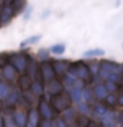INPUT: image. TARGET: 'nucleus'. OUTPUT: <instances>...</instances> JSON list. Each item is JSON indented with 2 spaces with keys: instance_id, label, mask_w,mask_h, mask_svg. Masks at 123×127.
<instances>
[{
  "instance_id": "ddd939ff",
  "label": "nucleus",
  "mask_w": 123,
  "mask_h": 127,
  "mask_svg": "<svg viewBox=\"0 0 123 127\" xmlns=\"http://www.w3.org/2000/svg\"><path fill=\"white\" fill-rule=\"evenodd\" d=\"M52 85H53V86H52L50 87V93H60V91H61L62 90V86H61V83H60V82H54V83H52Z\"/></svg>"
},
{
  "instance_id": "7ed1b4c3",
  "label": "nucleus",
  "mask_w": 123,
  "mask_h": 127,
  "mask_svg": "<svg viewBox=\"0 0 123 127\" xmlns=\"http://www.w3.org/2000/svg\"><path fill=\"white\" fill-rule=\"evenodd\" d=\"M53 105L57 110L62 111L70 106V97L67 94H61L53 98Z\"/></svg>"
},
{
  "instance_id": "39448f33",
  "label": "nucleus",
  "mask_w": 123,
  "mask_h": 127,
  "mask_svg": "<svg viewBox=\"0 0 123 127\" xmlns=\"http://www.w3.org/2000/svg\"><path fill=\"white\" fill-rule=\"evenodd\" d=\"M115 115L117 114H115L114 111H107V113L101 118L102 125L105 126V125H110V123H115V121H117V117H115Z\"/></svg>"
},
{
  "instance_id": "0eeeda50",
  "label": "nucleus",
  "mask_w": 123,
  "mask_h": 127,
  "mask_svg": "<svg viewBox=\"0 0 123 127\" xmlns=\"http://www.w3.org/2000/svg\"><path fill=\"white\" fill-rule=\"evenodd\" d=\"M105 101L107 103V106H111V107H114V106L118 105V97L114 93H109V94H107L106 98H105Z\"/></svg>"
},
{
  "instance_id": "dca6fc26",
  "label": "nucleus",
  "mask_w": 123,
  "mask_h": 127,
  "mask_svg": "<svg viewBox=\"0 0 123 127\" xmlns=\"http://www.w3.org/2000/svg\"><path fill=\"white\" fill-rule=\"evenodd\" d=\"M82 98H85L86 101H90L91 99V93L89 90H83V93H82Z\"/></svg>"
},
{
  "instance_id": "4be33fe9",
  "label": "nucleus",
  "mask_w": 123,
  "mask_h": 127,
  "mask_svg": "<svg viewBox=\"0 0 123 127\" xmlns=\"http://www.w3.org/2000/svg\"><path fill=\"white\" fill-rule=\"evenodd\" d=\"M42 127H50V123H48V122H44V123H42Z\"/></svg>"
},
{
  "instance_id": "6ab92c4d",
  "label": "nucleus",
  "mask_w": 123,
  "mask_h": 127,
  "mask_svg": "<svg viewBox=\"0 0 123 127\" xmlns=\"http://www.w3.org/2000/svg\"><path fill=\"white\" fill-rule=\"evenodd\" d=\"M118 117H117V121L119 122V125H121V127H123V113H119L117 114Z\"/></svg>"
},
{
  "instance_id": "5701e85b",
  "label": "nucleus",
  "mask_w": 123,
  "mask_h": 127,
  "mask_svg": "<svg viewBox=\"0 0 123 127\" xmlns=\"http://www.w3.org/2000/svg\"><path fill=\"white\" fill-rule=\"evenodd\" d=\"M0 127H3V121H1V118H0Z\"/></svg>"
},
{
  "instance_id": "423d86ee",
  "label": "nucleus",
  "mask_w": 123,
  "mask_h": 127,
  "mask_svg": "<svg viewBox=\"0 0 123 127\" xmlns=\"http://www.w3.org/2000/svg\"><path fill=\"white\" fill-rule=\"evenodd\" d=\"M105 54V50L103 49H99V48H97V49H90V50H86L85 53H83V57L86 58H91V57H101V56Z\"/></svg>"
},
{
  "instance_id": "a211bd4d",
  "label": "nucleus",
  "mask_w": 123,
  "mask_h": 127,
  "mask_svg": "<svg viewBox=\"0 0 123 127\" xmlns=\"http://www.w3.org/2000/svg\"><path fill=\"white\" fill-rule=\"evenodd\" d=\"M87 127H102V125H101V123H98V122H95V121H89Z\"/></svg>"
},
{
  "instance_id": "1a4fd4ad",
  "label": "nucleus",
  "mask_w": 123,
  "mask_h": 127,
  "mask_svg": "<svg viewBox=\"0 0 123 127\" xmlns=\"http://www.w3.org/2000/svg\"><path fill=\"white\" fill-rule=\"evenodd\" d=\"M71 99L75 102H81V99H82V93H81V90L79 89H74V90H71Z\"/></svg>"
},
{
  "instance_id": "f257e3e1",
  "label": "nucleus",
  "mask_w": 123,
  "mask_h": 127,
  "mask_svg": "<svg viewBox=\"0 0 123 127\" xmlns=\"http://www.w3.org/2000/svg\"><path fill=\"white\" fill-rule=\"evenodd\" d=\"M73 75H78L82 81H86V82H90L91 81L90 69H89V66L85 65L83 62H78V65L75 66V70H74Z\"/></svg>"
},
{
  "instance_id": "aec40b11",
  "label": "nucleus",
  "mask_w": 123,
  "mask_h": 127,
  "mask_svg": "<svg viewBox=\"0 0 123 127\" xmlns=\"http://www.w3.org/2000/svg\"><path fill=\"white\" fill-rule=\"evenodd\" d=\"M118 105L123 107V93L121 95H118Z\"/></svg>"
},
{
  "instance_id": "9b49d317",
  "label": "nucleus",
  "mask_w": 123,
  "mask_h": 127,
  "mask_svg": "<svg viewBox=\"0 0 123 127\" xmlns=\"http://www.w3.org/2000/svg\"><path fill=\"white\" fill-rule=\"evenodd\" d=\"M78 110L81 111L83 115H87L90 113V107H89V105H86V103H79V105H78Z\"/></svg>"
},
{
  "instance_id": "412c9836",
  "label": "nucleus",
  "mask_w": 123,
  "mask_h": 127,
  "mask_svg": "<svg viewBox=\"0 0 123 127\" xmlns=\"http://www.w3.org/2000/svg\"><path fill=\"white\" fill-rule=\"evenodd\" d=\"M103 127H117V125L115 123H110V125H105Z\"/></svg>"
},
{
  "instance_id": "b1692460",
  "label": "nucleus",
  "mask_w": 123,
  "mask_h": 127,
  "mask_svg": "<svg viewBox=\"0 0 123 127\" xmlns=\"http://www.w3.org/2000/svg\"><path fill=\"white\" fill-rule=\"evenodd\" d=\"M122 46H123V45H122Z\"/></svg>"
},
{
  "instance_id": "2eb2a0df",
  "label": "nucleus",
  "mask_w": 123,
  "mask_h": 127,
  "mask_svg": "<svg viewBox=\"0 0 123 127\" xmlns=\"http://www.w3.org/2000/svg\"><path fill=\"white\" fill-rule=\"evenodd\" d=\"M77 125H78L79 127H87V125H89V119H87L85 115H83V117L78 118V123H77Z\"/></svg>"
},
{
  "instance_id": "f03ea898",
  "label": "nucleus",
  "mask_w": 123,
  "mask_h": 127,
  "mask_svg": "<svg viewBox=\"0 0 123 127\" xmlns=\"http://www.w3.org/2000/svg\"><path fill=\"white\" fill-rule=\"evenodd\" d=\"M102 69L107 70L109 73H117V74H123V65L118 62H113V61H109V60H105V61L99 62Z\"/></svg>"
},
{
  "instance_id": "9d476101",
  "label": "nucleus",
  "mask_w": 123,
  "mask_h": 127,
  "mask_svg": "<svg viewBox=\"0 0 123 127\" xmlns=\"http://www.w3.org/2000/svg\"><path fill=\"white\" fill-rule=\"evenodd\" d=\"M105 86H106V89H107V91H109V93H115V91L118 90V83L111 82V81H106Z\"/></svg>"
},
{
  "instance_id": "6e6552de",
  "label": "nucleus",
  "mask_w": 123,
  "mask_h": 127,
  "mask_svg": "<svg viewBox=\"0 0 123 127\" xmlns=\"http://www.w3.org/2000/svg\"><path fill=\"white\" fill-rule=\"evenodd\" d=\"M93 111H94V114L97 115V117L102 118L103 115H105L109 110H107V107H106V106H103V105H101V103H98V105H95V106H94V110H93Z\"/></svg>"
},
{
  "instance_id": "4468645a",
  "label": "nucleus",
  "mask_w": 123,
  "mask_h": 127,
  "mask_svg": "<svg viewBox=\"0 0 123 127\" xmlns=\"http://www.w3.org/2000/svg\"><path fill=\"white\" fill-rule=\"evenodd\" d=\"M99 67H101V65H99V62H93V65H90L89 69L91 70V74L97 75L98 71H99Z\"/></svg>"
},
{
  "instance_id": "20e7f679",
  "label": "nucleus",
  "mask_w": 123,
  "mask_h": 127,
  "mask_svg": "<svg viewBox=\"0 0 123 127\" xmlns=\"http://www.w3.org/2000/svg\"><path fill=\"white\" fill-rule=\"evenodd\" d=\"M107 94H109V91H107L105 83H98V85L94 86V95L98 101H103Z\"/></svg>"
},
{
  "instance_id": "f8f14e48",
  "label": "nucleus",
  "mask_w": 123,
  "mask_h": 127,
  "mask_svg": "<svg viewBox=\"0 0 123 127\" xmlns=\"http://www.w3.org/2000/svg\"><path fill=\"white\" fill-rule=\"evenodd\" d=\"M41 113H42V115H44V117H45L46 119H48V118H50V110H49V106L45 105V103H42V105H41Z\"/></svg>"
},
{
  "instance_id": "f3484780",
  "label": "nucleus",
  "mask_w": 123,
  "mask_h": 127,
  "mask_svg": "<svg viewBox=\"0 0 123 127\" xmlns=\"http://www.w3.org/2000/svg\"><path fill=\"white\" fill-rule=\"evenodd\" d=\"M63 49H65V48H63V45H57V46L53 48V52H56L57 54H61L62 52H63Z\"/></svg>"
}]
</instances>
